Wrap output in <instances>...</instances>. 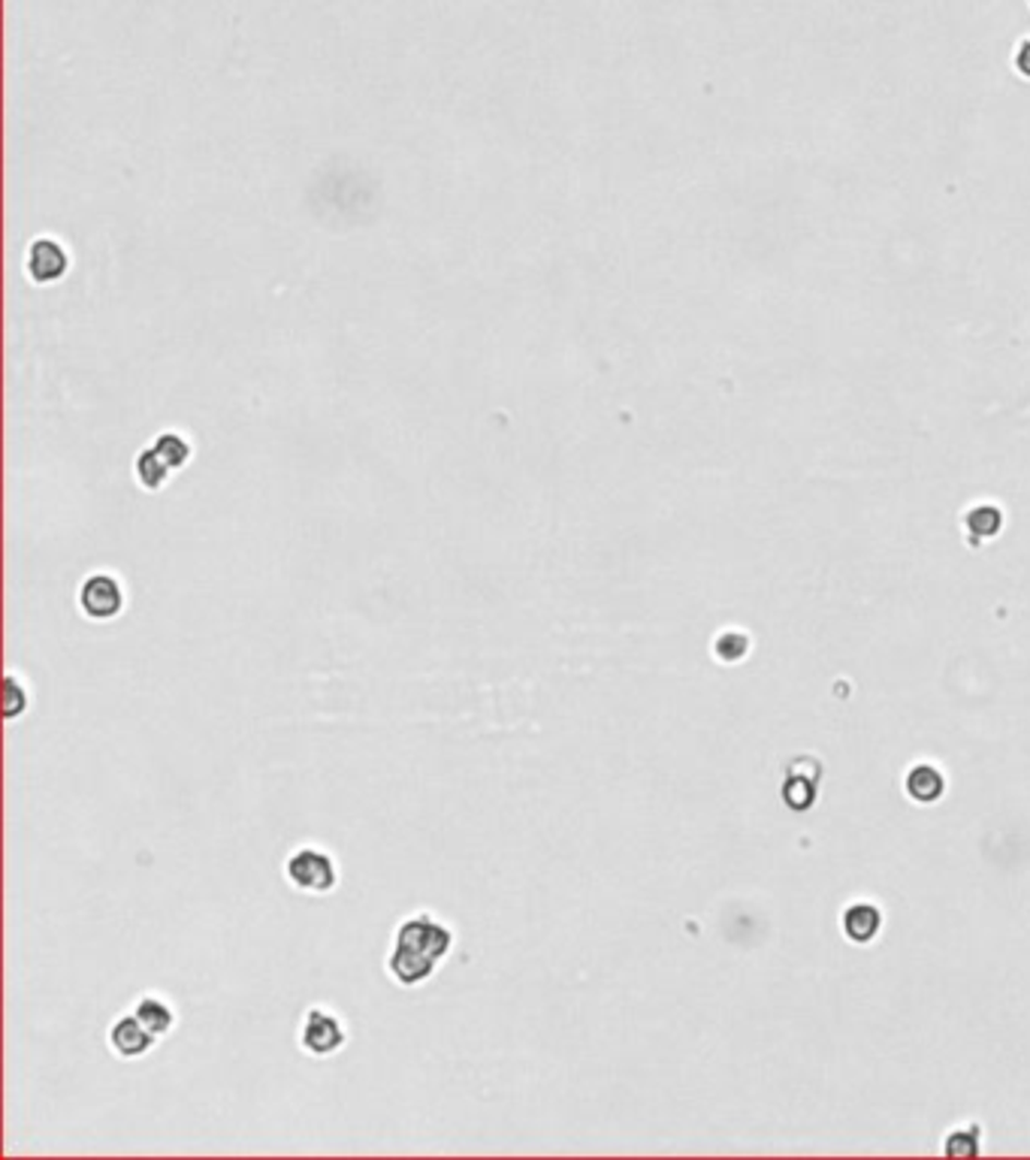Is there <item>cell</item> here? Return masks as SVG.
I'll list each match as a JSON object with an SVG mask.
<instances>
[{
    "label": "cell",
    "instance_id": "cell-1",
    "mask_svg": "<svg viewBox=\"0 0 1030 1160\" xmlns=\"http://www.w3.org/2000/svg\"><path fill=\"white\" fill-rule=\"evenodd\" d=\"M285 880L287 886L297 888L300 895L324 898L339 888V861L321 844H300L297 849H290V856L285 859Z\"/></svg>",
    "mask_w": 1030,
    "mask_h": 1160
},
{
    "label": "cell",
    "instance_id": "cell-2",
    "mask_svg": "<svg viewBox=\"0 0 1030 1160\" xmlns=\"http://www.w3.org/2000/svg\"><path fill=\"white\" fill-rule=\"evenodd\" d=\"M393 943H403L408 949L420 952L432 958L435 965H444L447 955L457 946V934L451 928L444 925L442 919L430 910H420V913L405 916L403 922L393 931Z\"/></svg>",
    "mask_w": 1030,
    "mask_h": 1160
},
{
    "label": "cell",
    "instance_id": "cell-3",
    "mask_svg": "<svg viewBox=\"0 0 1030 1160\" xmlns=\"http://www.w3.org/2000/svg\"><path fill=\"white\" fill-rule=\"evenodd\" d=\"M76 601L85 620L109 623V620H116V617L124 613L128 593H124V584H121V577L116 572H92L79 584Z\"/></svg>",
    "mask_w": 1030,
    "mask_h": 1160
},
{
    "label": "cell",
    "instance_id": "cell-4",
    "mask_svg": "<svg viewBox=\"0 0 1030 1160\" xmlns=\"http://www.w3.org/2000/svg\"><path fill=\"white\" fill-rule=\"evenodd\" d=\"M300 1049L312 1057H330L345 1049L348 1043V1025L345 1018L330 1006H309L300 1021Z\"/></svg>",
    "mask_w": 1030,
    "mask_h": 1160
},
{
    "label": "cell",
    "instance_id": "cell-5",
    "mask_svg": "<svg viewBox=\"0 0 1030 1160\" xmlns=\"http://www.w3.org/2000/svg\"><path fill=\"white\" fill-rule=\"evenodd\" d=\"M25 273L37 285H55L70 273V254L55 236H37L25 251Z\"/></svg>",
    "mask_w": 1030,
    "mask_h": 1160
},
{
    "label": "cell",
    "instance_id": "cell-6",
    "mask_svg": "<svg viewBox=\"0 0 1030 1160\" xmlns=\"http://www.w3.org/2000/svg\"><path fill=\"white\" fill-rule=\"evenodd\" d=\"M157 1040H160V1037L145 1028L143 1021L133 1016V1013L118 1016L116 1021L109 1025V1033H106V1043L112 1049V1055L124 1057V1061L148 1055L157 1045Z\"/></svg>",
    "mask_w": 1030,
    "mask_h": 1160
},
{
    "label": "cell",
    "instance_id": "cell-7",
    "mask_svg": "<svg viewBox=\"0 0 1030 1160\" xmlns=\"http://www.w3.org/2000/svg\"><path fill=\"white\" fill-rule=\"evenodd\" d=\"M439 967L442 965H435L432 958L408 949L403 943H393L391 955H387V973H391L393 982L403 985V989H418L423 982H430Z\"/></svg>",
    "mask_w": 1030,
    "mask_h": 1160
},
{
    "label": "cell",
    "instance_id": "cell-8",
    "mask_svg": "<svg viewBox=\"0 0 1030 1160\" xmlns=\"http://www.w3.org/2000/svg\"><path fill=\"white\" fill-rule=\"evenodd\" d=\"M131 1013L140 1018V1021H143L145 1028L152 1030V1033H157V1037H167V1033L176 1028V1021H179V1016H176V1006H172L164 994H155V991H145V994H140Z\"/></svg>",
    "mask_w": 1030,
    "mask_h": 1160
},
{
    "label": "cell",
    "instance_id": "cell-9",
    "mask_svg": "<svg viewBox=\"0 0 1030 1160\" xmlns=\"http://www.w3.org/2000/svg\"><path fill=\"white\" fill-rule=\"evenodd\" d=\"M133 475H136V483L148 490V493H157L164 483L170 481L172 469L164 463V457L157 454L155 447H145L136 454V463H133Z\"/></svg>",
    "mask_w": 1030,
    "mask_h": 1160
},
{
    "label": "cell",
    "instance_id": "cell-10",
    "mask_svg": "<svg viewBox=\"0 0 1030 1160\" xmlns=\"http://www.w3.org/2000/svg\"><path fill=\"white\" fill-rule=\"evenodd\" d=\"M152 447L164 457V463H167L172 471L184 469V466L191 463V457H194V447H191V442L184 439L182 432H160Z\"/></svg>",
    "mask_w": 1030,
    "mask_h": 1160
},
{
    "label": "cell",
    "instance_id": "cell-11",
    "mask_svg": "<svg viewBox=\"0 0 1030 1160\" xmlns=\"http://www.w3.org/2000/svg\"><path fill=\"white\" fill-rule=\"evenodd\" d=\"M27 707H31V692H27V683L19 674H7L3 678V719L13 722V719L25 717Z\"/></svg>",
    "mask_w": 1030,
    "mask_h": 1160
},
{
    "label": "cell",
    "instance_id": "cell-12",
    "mask_svg": "<svg viewBox=\"0 0 1030 1160\" xmlns=\"http://www.w3.org/2000/svg\"><path fill=\"white\" fill-rule=\"evenodd\" d=\"M1001 523H1004V514L997 505H973L967 511L965 529L970 535H979V538H994L1001 533Z\"/></svg>",
    "mask_w": 1030,
    "mask_h": 1160
},
{
    "label": "cell",
    "instance_id": "cell-13",
    "mask_svg": "<svg viewBox=\"0 0 1030 1160\" xmlns=\"http://www.w3.org/2000/svg\"><path fill=\"white\" fill-rule=\"evenodd\" d=\"M907 789H910V796L915 801H934L939 796V789H943V780H939V774L934 768H915L910 774V780H907Z\"/></svg>",
    "mask_w": 1030,
    "mask_h": 1160
},
{
    "label": "cell",
    "instance_id": "cell-14",
    "mask_svg": "<svg viewBox=\"0 0 1030 1160\" xmlns=\"http://www.w3.org/2000/svg\"><path fill=\"white\" fill-rule=\"evenodd\" d=\"M876 928H879V919H876V910H871V907H852L847 913V934L852 940L874 937Z\"/></svg>",
    "mask_w": 1030,
    "mask_h": 1160
},
{
    "label": "cell",
    "instance_id": "cell-15",
    "mask_svg": "<svg viewBox=\"0 0 1030 1160\" xmlns=\"http://www.w3.org/2000/svg\"><path fill=\"white\" fill-rule=\"evenodd\" d=\"M744 650H746V641L738 638V632H726V635L717 641L719 659H741Z\"/></svg>",
    "mask_w": 1030,
    "mask_h": 1160
},
{
    "label": "cell",
    "instance_id": "cell-16",
    "mask_svg": "<svg viewBox=\"0 0 1030 1160\" xmlns=\"http://www.w3.org/2000/svg\"><path fill=\"white\" fill-rule=\"evenodd\" d=\"M1013 64H1016L1018 76L1030 79V37H1028V39H1021V43H1018V49H1016V58H1013Z\"/></svg>",
    "mask_w": 1030,
    "mask_h": 1160
}]
</instances>
